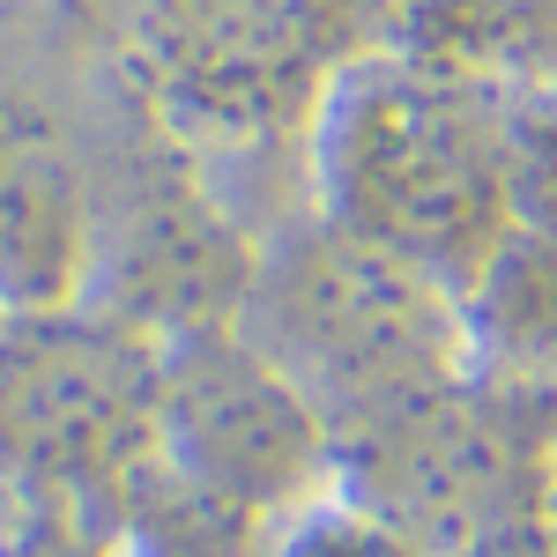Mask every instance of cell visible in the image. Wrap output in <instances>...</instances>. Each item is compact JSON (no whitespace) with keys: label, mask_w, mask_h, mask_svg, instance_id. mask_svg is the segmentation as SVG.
I'll use <instances>...</instances> for the list:
<instances>
[{"label":"cell","mask_w":557,"mask_h":557,"mask_svg":"<svg viewBox=\"0 0 557 557\" xmlns=\"http://www.w3.org/2000/svg\"><path fill=\"white\" fill-rule=\"evenodd\" d=\"M357 461L372 483V506L386 513V535H424V543H475L491 513L513 491V438L498 424V409H483L461 394V380L394 409L380 424L349 431Z\"/></svg>","instance_id":"cell-7"},{"label":"cell","mask_w":557,"mask_h":557,"mask_svg":"<svg viewBox=\"0 0 557 557\" xmlns=\"http://www.w3.org/2000/svg\"><path fill=\"white\" fill-rule=\"evenodd\" d=\"M104 23V67L134 112L172 134L290 127L357 60L372 0H89Z\"/></svg>","instance_id":"cell-3"},{"label":"cell","mask_w":557,"mask_h":557,"mask_svg":"<svg viewBox=\"0 0 557 557\" xmlns=\"http://www.w3.org/2000/svg\"><path fill=\"white\" fill-rule=\"evenodd\" d=\"M89 127L45 89L0 83V320L83 305Z\"/></svg>","instance_id":"cell-6"},{"label":"cell","mask_w":557,"mask_h":557,"mask_svg":"<svg viewBox=\"0 0 557 557\" xmlns=\"http://www.w3.org/2000/svg\"><path fill=\"white\" fill-rule=\"evenodd\" d=\"M372 8H394L401 23H417L424 38H446V45H483L498 30H528L557 15V0H372Z\"/></svg>","instance_id":"cell-8"},{"label":"cell","mask_w":557,"mask_h":557,"mask_svg":"<svg viewBox=\"0 0 557 557\" xmlns=\"http://www.w3.org/2000/svg\"><path fill=\"white\" fill-rule=\"evenodd\" d=\"M157 438H164L172 469L194 491H209L215 506L298 498V483L320 461V417L231 327L164 335V349H157Z\"/></svg>","instance_id":"cell-5"},{"label":"cell","mask_w":557,"mask_h":557,"mask_svg":"<svg viewBox=\"0 0 557 557\" xmlns=\"http://www.w3.org/2000/svg\"><path fill=\"white\" fill-rule=\"evenodd\" d=\"M157 438V349L112 320H0V461L38 483H112Z\"/></svg>","instance_id":"cell-4"},{"label":"cell","mask_w":557,"mask_h":557,"mask_svg":"<svg viewBox=\"0 0 557 557\" xmlns=\"http://www.w3.org/2000/svg\"><path fill=\"white\" fill-rule=\"evenodd\" d=\"M327 223L469 298L513 246L506 120L431 60H349L320 97Z\"/></svg>","instance_id":"cell-1"},{"label":"cell","mask_w":557,"mask_h":557,"mask_svg":"<svg viewBox=\"0 0 557 557\" xmlns=\"http://www.w3.org/2000/svg\"><path fill=\"white\" fill-rule=\"evenodd\" d=\"M231 335L290 380L320 431H364L461 380L454 298L343 223H312L275 260H253Z\"/></svg>","instance_id":"cell-2"}]
</instances>
